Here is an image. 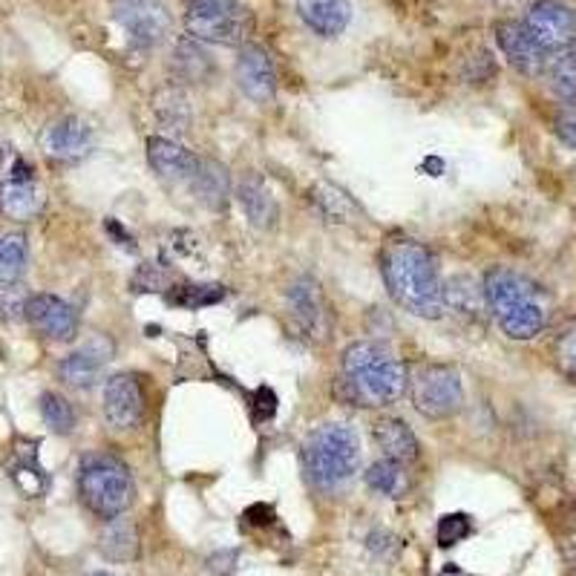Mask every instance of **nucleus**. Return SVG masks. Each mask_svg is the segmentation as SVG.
Returning <instances> with one entry per match:
<instances>
[{
    "mask_svg": "<svg viewBox=\"0 0 576 576\" xmlns=\"http://www.w3.org/2000/svg\"><path fill=\"white\" fill-rule=\"evenodd\" d=\"M288 315L309 340H329L331 311L315 277H300L288 286Z\"/></svg>",
    "mask_w": 576,
    "mask_h": 576,
    "instance_id": "1a4fd4ad",
    "label": "nucleus"
},
{
    "mask_svg": "<svg viewBox=\"0 0 576 576\" xmlns=\"http://www.w3.org/2000/svg\"><path fill=\"white\" fill-rule=\"evenodd\" d=\"M360 435L349 424L317 426L302 444V470L315 487L331 490L349 482L360 467Z\"/></svg>",
    "mask_w": 576,
    "mask_h": 576,
    "instance_id": "20e7f679",
    "label": "nucleus"
},
{
    "mask_svg": "<svg viewBox=\"0 0 576 576\" xmlns=\"http://www.w3.org/2000/svg\"><path fill=\"white\" fill-rule=\"evenodd\" d=\"M153 110H156V119L165 124L167 130H187V124H191L187 95L182 93L179 86H167V90L156 93V99H153Z\"/></svg>",
    "mask_w": 576,
    "mask_h": 576,
    "instance_id": "393cba45",
    "label": "nucleus"
},
{
    "mask_svg": "<svg viewBox=\"0 0 576 576\" xmlns=\"http://www.w3.org/2000/svg\"><path fill=\"white\" fill-rule=\"evenodd\" d=\"M237 84L245 95L257 104H268L277 95V70L274 61L263 47L257 43H245L237 58Z\"/></svg>",
    "mask_w": 576,
    "mask_h": 576,
    "instance_id": "ddd939ff",
    "label": "nucleus"
},
{
    "mask_svg": "<svg viewBox=\"0 0 576 576\" xmlns=\"http://www.w3.org/2000/svg\"><path fill=\"white\" fill-rule=\"evenodd\" d=\"M110 525L101 533V554H107L115 562L136 559L138 554V533L127 518H107Z\"/></svg>",
    "mask_w": 576,
    "mask_h": 576,
    "instance_id": "5701e85b",
    "label": "nucleus"
},
{
    "mask_svg": "<svg viewBox=\"0 0 576 576\" xmlns=\"http://www.w3.org/2000/svg\"><path fill=\"white\" fill-rule=\"evenodd\" d=\"M110 354H113V343L104 338H95L86 346H81L79 352H72L70 358L61 360L58 374H61V381H64L66 387L90 389L99 383L101 372H104V367L110 363Z\"/></svg>",
    "mask_w": 576,
    "mask_h": 576,
    "instance_id": "2eb2a0df",
    "label": "nucleus"
},
{
    "mask_svg": "<svg viewBox=\"0 0 576 576\" xmlns=\"http://www.w3.org/2000/svg\"><path fill=\"white\" fill-rule=\"evenodd\" d=\"M167 300H171L173 306H182V309H205V306H214V302L225 300V288L185 282V286H173Z\"/></svg>",
    "mask_w": 576,
    "mask_h": 576,
    "instance_id": "bb28decb",
    "label": "nucleus"
},
{
    "mask_svg": "<svg viewBox=\"0 0 576 576\" xmlns=\"http://www.w3.org/2000/svg\"><path fill=\"white\" fill-rule=\"evenodd\" d=\"M237 199L239 205H243L245 216H248L257 228H274L280 210H277V202H274L271 191H268L266 182L259 179V176H248V179L239 182Z\"/></svg>",
    "mask_w": 576,
    "mask_h": 576,
    "instance_id": "aec40b11",
    "label": "nucleus"
},
{
    "mask_svg": "<svg viewBox=\"0 0 576 576\" xmlns=\"http://www.w3.org/2000/svg\"><path fill=\"white\" fill-rule=\"evenodd\" d=\"M372 435L374 444L381 446L383 459L398 461L403 467L418 459V450H421V446H418L415 432L403 424L401 418H381V421L372 426Z\"/></svg>",
    "mask_w": 576,
    "mask_h": 576,
    "instance_id": "6ab92c4d",
    "label": "nucleus"
},
{
    "mask_svg": "<svg viewBox=\"0 0 576 576\" xmlns=\"http://www.w3.org/2000/svg\"><path fill=\"white\" fill-rule=\"evenodd\" d=\"M27 237L7 234L0 239V282H18L27 271Z\"/></svg>",
    "mask_w": 576,
    "mask_h": 576,
    "instance_id": "a878e982",
    "label": "nucleus"
},
{
    "mask_svg": "<svg viewBox=\"0 0 576 576\" xmlns=\"http://www.w3.org/2000/svg\"><path fill=\"white\" fill-rule=\"evenodd\" d=\"M23 317H27L32 329L41 331L43 338L58 340V343H66V340L79 335V311L55 295L29 297Z\"/></svg>",
    "mask_w": 576,
    "mask_h": 576,
    "instance_id": "9b49d317",
    "label": "nucleus"
},
{
    "mask_svg": "<svg viewBox=\"0 0 576 576\" xmlns=\"http://www.w3.org/2000/svg\"><path fill=\"white\" fill-rule=\"evenodd\" d=\"M554 358L559 363V369L568 374L570 381H576V326H570L568 331H562L559 340L554 346Z\"/></svg>",
    "mask_w": 576,
    "mask_h": 576,
    "instance_id": "f704fd0d",
    "label": "nucleus"
},
{
    "mask_svg": "<svg viewBox=\"0 0 576 576\" xmlns=\"http://www.w3.org/2000/svg\"><path fill=\"white\" fill-rule=\"evenodd\" d=\"M525 32L545 52L565 50L576 41V12L559 0H542L527 12Z\"/></svg>",
    "mask_w": 576,
    "mask_h": 576,
    "instance_id": "6e6552de",
    "label": "nucleus"
},
{
    "mask_svg": "<svg viewBox=\"0 0 576 576\" xmlns=\"http://www.w3.org/2000/svg\"><path fill=\"white\" fill-rule=\"evenodd\" d=\"M191 191L196 194V199L208 208H223L225 199H228V171H225L219 162H210V158H199V171H196L194 182H191Z\"/></svg>",
    "mask_w": 576,
    "mask_h": 576,
    "instance_id": "4be33fe9",
    "label": "nucleus"
},
{
    "mask_svg": "<svg viewBox=\"0 0 576 576\" xmlns=\"http://www.w3.org/2000/svg\"><path fill=\"white\" fill-rule=\"evenodd\" d=\"M104 418L115 430H133L144 418V387L136 374H113L104 383Z\"/></svg>",
    "mask_w": 576,
    "mask_h": 576,
    "instance_id": "f8f14e48",
    "label": "nucleus"
},
{
    "mask_svg": "<svg viewBox=\"0 0 576 576\" xmlns=\"http://www.w3.org/2000/svg\"><path fill=\"white\" fill-rule=\"evenodd\" d=\"M551 86L565 101H576V52L562 55L551 70Z\"/></svg>",
    "mask_w": 576,
    "mask_h": 576,
    "instance_id": "c756f323",
    "label": "nucleus"
},
{
    "mask_svg": "<svg viewBox=\"0 0 576 576\" xmlns=\"http://www.w3.org/2000/svg\"><path fill=\"white\" fill-rule=\"evenodd\" d=\"M173 58H176V61H173L176 72H179L182 79H187V81H202L210 72L208 55H205L199 47H194V43H182Z\"/></svg>",
    "mask_w": 576,
    "mask_h": 576,
    "instance_id": "c85d7f7f",
    "label": "nucleus"
},
{
    "mask_svg": "<svg viewBox=\"0 0 576 576\" xmlns=\"http://www.w3.org/2000/svg\"><path fill=\"white\" fill-rule=\"evenodd\" d=\"M412 403L430 421L453 418L464 407V387L453 367L424 363L412 374Z\"/></svg>",
    "mask_w": 576,
    "mask_h": 576,
    "instance_id": "0eeeda50",
    "label": "nucleus"
},
{
    "mask_svg": "<svg viewBox=\"0 0 576 576\" xmlns=\"http://www.w3.org/2000/svg\"><path fill=\"white\" fill-rule=\"evenodd\" d=\"M496 41L498 47H502L504 55H507V61H511L518 72L536 75V72L545 70L547 52L527 35L522 23H498Z\"/></svg>",
    "mask_w": 576,
    "mask_h": 576,
    "instance_id": "f3484780",
    "label": "nucleus"
},
{
    "mask_svg": "<svg viewBox=\"0 0 576 576\" xmlns=\"http://www.w3.org/2000/svg\"><path fill=\"white\" fill-rule=\"evenodd\" d=\"M556 133L562 136V142H568L570 147H576V104L570 101L568 107L556 115Z\"/></svg>",
    "mask_w": 576,
    "mask_h": 576,
    "instance_id": "c9c22d12",
    "label": "nucleus"
},
{
    "mask_svg": "<svg viewBox=\"0 0 576 576\" xmlns=\"http://www.w3.org/2000/svg\"><path fill=\"white\" fill-rule=\"evenodd\" d=\"M470 531H473V525H470V518L464 513H450V516H444L439 522V545H459L461 539H467Z\"/></svg>",
    "mask_w": 576,
    "mask_h": 576,
    "instance_id": "72a5a7b5",
    "label": "nucleus"
},
{
    "mask_svg": "<svg viewBox=\"0 0 576 576\" xmlns=\"http://www.w3.org/2000/svg\"><path fill=\"white\" fill-rule=\"evenodd\" d=\"M185 27L196 41L237 47L251 35V14L237 0H187Z\"/></svg>",
    "mask_w": 576,
    "mask_h": 576,
    "instance_id": "423d86ee",
    "label": "nucleus"
},
{
    "mask_svg": "<svg viewBox=\"0 0 576 576\" xmlns=\"http://www.w3.org/2000/svg\"><path fill=\"white\" fill-rule=\"evenodd\" d=\"M367 484H369V490L381 493V496L401 498L403 493H407V487H410V479H407V470H403V464L381 459V461H374L372 467L367 470Z\"/></svg>",
    "mask_w": 576,
    "mask_h": 576,
    "instance_id": "b1692460",
    "label": "nucleus"
},
{
    "mask_svg": "<svg viewBox=\"0 0 576 576\" xmlns=\"http://www.w3.org/2000/svg\"><path fill=\"white\" fill-rule=\"evenodd\" d=\"M41 418L43 424L50 426L52 432H66L75 430V412H72V403L58 392H43L41 395Z\"/></svg>",
    "mask_w": 576,
    "mask_h": 576,
    "instance_id": "cd10ccee",
    "label": "nucleus"
},
{
    "mask_svg": "<svg viewBox=\"0 0 576 576\" xmlns=\"http://www.w3.org/2000/svg\"><path fill=\"white\" fill-rule=\"evenodd\" d=\"M407 363L389 346L358 340L343 352L346 395L360 407H392L407 392Z\"/></svg>",
    "mask_w": 576,
    "mask_h": 576,
    "instance_id": "f03ea898",
    "label": "nucleus"
},
{
    "mask_svg": "<svg viewBox=\"0 0 576 576\" xmlns=\"http://www.w3.org/2000/svg\"><path fill=\"white\" fill-rule=\"evenodd\" d=\"M43 208V194L35 182H14L9 179L0 187V210L14 219V223H29L35 219Z\"/></svg>",
    "mask_w": 576,
    "mask_h": 576,
    "instance_id": "412c9836",
    "label": "nucleus"
},
{
    "mask_svg": "<svg viewBox=\"0 0 576 576\" xmlns=\"http://www.w3.org/2000/svg\"><path fill=\"white\" fill-rule=\"evenodd\" d=\"M482 291L507 338L531 340L545 329V295L536 282L527 280L525 274L511 271V268H493L484 277Z\"/></svg>",
    "mask_w": 576,
    "mask_h": 576,
    "instance_id": "7ed1b4c3",
    "label": "nucleus"
},
{
    "mask_svg": "<svg viewBox=\"0 0 576 576\" xmlns=\"http://www.w3.org/2000/svg\"><path fill=\"white\" fill-rule=\"evenodd\" d=\"M86 576H113V574H104V570H95V574H86Z\"/></svg>",
    "mask_w": 576,
    "mask_h": 576,
    "instance_id": "e433bc0d",
    "label": "nucleus"
},
{
    "mask_svg": "<svg viewBox=\"0 0 576 576\" xmlns=\"http://www.w3.org/2000/svg\"><path fill=\"white\" fill-rule=\"evenodd\" d=\"M147 162L162 179L173 182V185H191L196 171H199V158L165 136L147 142Z\"/></svg>",
    "mask_w": 576,
    "mask_h": 576,
    "instance_id": "dca6fc26",
    "label": "nucleus"
},
{
    "mask_svg": "<svg viewBox=\"0 0 576 576\" xmlns=\"http://www.w3.org/2000/svg\"><path fill=\"white\" fill-rule=\"evenodd\" d=\"M93 151V127L81 115H64L43 133V153L52 162H79Z\"/></svg>",
    "mask_w": 576,
    "mask_h": 576,
    "instance_id": "4468645a",
    "label": "nucleus"
},
{
    "mask_svg": "<svg viewBox=\"0 0 576 576\" xmlns=\"http://www.w3.org/2000/svg\"><path fill=\"white\" fill-rule=\"evenodd\" d=\"M311 199H315L317 205L331 216V219H343L346 214H352L354 210L352 199H349L346 191H340V187H331V185L317 187V191H311Z\"/></svg>",
    "mask_w": 576,
    "mask_h": 576,
    "instance_id": "7c9ffc66",
    "label": "nucleus"
},
{
    "mask_svg": "<svg viewBox=\"0 0 576 576\" xmlns=\"http://www.w3.org/2000/svg\"><path fill=\"white\" fill-rule=\"evenodd\" d=\"M113 18L138 47H156L171 29V14L158 0H113Z\"/></svg>",
    "mask_w": 576,
    "mask_h": 576,
    "instance_id": "9d476101",
    "label": "nucleus"
},
{
    "mask_svg": "<svg viewBox=\"0 0 576 576\" xmlns=\"http://www.w3.org/2000/svg\"><path fill=\"white\" fill-rule=\"evenodd\" d=\"M381 271L389 297L410 315L439 320L444 315V282L430 248L415 239H392L381 254Z\"/></svg>",
    "mask_w": 576,
    "mask_h": 576,
    "instance_id": "f257e3e1",
    "label": "nucleus"
},
{
    "mask_svg": "<svg viewBox=\"0 0 576 576\" xmlns=\"http://www.w3.org/2000/svg\"><path fill=\"white\" fill-rule=\"evenodd\" d=\"M29 295L18 282H0V323H12L27 311Z\"/></svg>",
    "mask_w": 576,
    "mask_h": 576,
    "instance_id": "2f4dec72",
    "label": "nucleus"
},
{
    "mask_svg": "<svg viewBox=\"0 0 576 576\" xmlns=\"http://www.w3.org/2000/svg\"><path fill=\"white\" fill-rule=\"evenodd\" d=\"M297 12L320 38H338L352 21L349 0H297Z\"/></svg>",
    "mask_w": 576,
    "mask_h": 576,
    "instance_id": "a211bd4d",
    "label": "nucleus"
},
{
    "mask_svg": "<svg viewBox=\"0 0 576 576\" xmlns=\"http://www.w3.org/2000/svg\"><path fill=\"white\" fill-rule=\"evenodd\" d=\"M444 302H453L459 311H479V288L467 277H459L444 288Z\"/></svg>",
    "mask_w": 576,
    "mask_h": 576,
    "instance_id": "473e14b6",
    "label": "nucleus"
},
{
    "mask_svg": "<svg viewBox=\"0 0 576 576\" xmlns=\"http://www.w3.org/2000/svg\"><path fill=\"white\" fill-rule=\"evenodd\" d=\"M81 502L101 518L122 516L133 502V479L119 459L93 455L81 464Z\"/></svg>",
    "mask_w": 576,
    "mask_h": 576,
    "instance_id": "39448f33",
    "label": "nucleus"
}]
</instances>
